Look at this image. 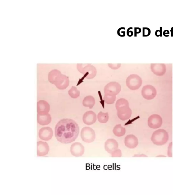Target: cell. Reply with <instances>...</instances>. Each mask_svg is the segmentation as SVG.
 I'll list each match as a JSON object with an SVG mask.
<instances>
[{
    "label": "cell",
    "mask_w": 173,
    "mask_h": 195,
    "mask_svg": "<svg viewBox=\"0 0 173 195\" xmlns=\"http://www.w3.org/2000/svg\"><path fill=\"white\" fill-rule=\"evenodd\" d=\"M79 128L77 123L72 119H63L56 126L55 135L57 139L61 143H71L77 138Z\"/></svg>",
    "instance_id": "1"
},
{
    "label": "cell",
    "mask_w": 173,
    "mask_h": 195,
    "mask_svg": "<svg viewBox=\"0 0 173 195\" xmlns=\"http://www.w3.org/2000/svg\"><path fill=\"white\" fill-rule=\"evenodd\" d=\"M121 90V86L120 84L115 82H111L107 84L105 87V95L116 96Z\"/></svg>",
    "instance_id": "2"
},
{
    "label": "cell",
    "mask_w": 173,
    "mask_h": 195,
    "mask_svg": "<svg viewBox=\"0 0 173 195\" xmlns=\"http://www.w3.org/2000/svg\"><path fill=\"white\" fill-rule=\"evenodd\" d=\"M95 133L94 130L90 127L83 128L81 132V137L84 142L87 143H92L95 140Z\"/></svg>",
    "instance_id": "3"
},
{
    "label": "cell",
    "mask_w": 173,
    "mask_h": 195,
    "mask_svg": "<svg viewBox=\"0 0 173 195\" xmlns=\"http://www.w3.org/2000/svg\"><path fill=\"white\" fill-rule=\"evenodd\" d=\"M116 109L117 111L118 116L121 120H127L131 117L132 110L129 108V105L121 106Z\"/></svg>",
    "instance_id": "4"
},
{
    "label": "cell",
    "mask_w": 173,
    "mask_h": 195,
    "mask_svg": "<svg viewBox=\"0 0 173 195\" xmlns=\"http://www.w3.org/2000/svg\"><path fill=\"white\" fill-rule=\"evenodd\" d=\"M79 70L88 79L93 78L97 73V70L95 67L91 65H87L84 67H80Z\"/></svg>",
    "instance_id": "5"
},
{
    "label": "cell",
    "mask_w": 173,
    "mask_h": 195,
    "mask_svg": "<svg viewBox=\"0 0 173 195\" xmlns=\"http://www.w3.org/2000/svg\"><path fill=\"white\" fill-rule=\"evenodd\" d=\"M140 80L136 75H132L129 76L126 80V84L129 88L131 90H136L140 85Z\"/></svg>",
    "instance_id": "6"
},
{
    "label": "cell",
    "mask_w": 173,
    "mask_h": 195,
    "mask_svg": "<svg viewBox=\"0 0 173 195\" xmlns=\"http://www.w3.org/2000/svg\"><path fill=\"white\" fill-rule=\"evenodd\" d=\"M84 148L83 145L80 143L76 142L71 145L70 151L71 154L76 157L82 156L84 153Z\"/></svg>",
    "instance_id": "7"
},
{
    "label": "cell",
    "mask_w": 173,
    "mask_h": 195,
    "mask_svg": "<svg viewBox=\"0 0 173 195\" xmlns=\"http://www.w3.org/2000/svg\"><path fill=\"white\" fill-rule=\"evenodd\" d=\"M84 123L88 125L94 124L97 121V115L92 111H89L84 113L83 117Z\"/></svg>",
    "instance_id": "8"
},
{
    "label": "cell",
    "mask_w": 173,
    "mask_h": 195,
    "mask_svg": "<svg viewBox=\"0 0 173 195\" xmlns=\"http://www.w3.org/2000/svg\"><path fill=\"white\" fill-rule=\"evenodd\" d=\"M38 135L40 138L42 140L48 141L52 138L53 132L50 128L44 127L40 129Z\"/></svg>",
    "instance_id": "9"
},
{
    "label": "cell",
    "mask_w": 173,
    "mask_h": 195,
    "mask_svg": "<svg viewBox=\"0 0 173 195\" xmlns=\"http://www.w3.org/2000/svg\"><path fill=\"white\" fill-rule=\"evenodd\" d=\"M49 151L48 144L41 141L37 143V155L39 156H43L47 155Z\"/></svg>",
    "instance_id": "10"
},
{
    "label": "cell",
    "mask_w": 173,
    "mask_h": 195,
    "mask_svg": "<svg viewBox=\"0 0 173 195\" xmlns=\"http://www.w3.org/2000/svg\"><path fill=\"white\" fill-rule=\"evenodd\" d=\"M105 148L106 151L111 154L118 150V143L115 139H109L106 141L105 143Z\"/></svg>",
    "instance_id": "11"
},
{
    "label": "cell",
    "mask_w": 173,
    "mask_h": 195,
    "mask_svg": "<svg viewBox=\"0 0 173 195\" xmlns=\"http://www.w3.org/2000/svg\"><path fill=\"white\" fill-rule=\"evenodd\" d=\"M49 111V105L44 101H40L37 103V113L39 115H45L48 114Z\"/></svg>",
    "instance_id": "12"
},
{
    "label": "cell",
    "mask_w": 173,
    "mask_h": 195,
    "mask_svg": "<svg viewBox=\"0 0 173 195\" xmlns=\"http://www.w3.org/2000/svg\"><path fill=\"white\" fill-rule=\"evenodd\" d=\"M125 144L126 147L129 148H135L137 145V139L136 137L133 135H128L125 137Z\"/></svg>",
    "instance_id": "13"
},
{
    "label": "cell",
    "mask_w": 173,
    "mask_h": 195,
    "mask_svg": "<svg viewBox=\"0 0 173 195\" xmlns=\"http://www.w3.org/2000/svg\"><path fill=\"white\" fill-rule=\"evenodd\" d=\"M51 117L48 114L42 115L37 114L38 123L41 125H47L51 123Z\"/></svg>",
    "instance_id": "14"
},
{
    "label": "cell",
    "mask_w": 173,
    "mask_h": 195,
    "mask_svg": "<svg viewBox=\"0 0 173 195\" xmlns=\"http://www.w3.org/2000/svg\"><path fill=\"white\" fill-rule=\"evenodd\" d=\"M95 103L94 98L91 95H89L84 98L83 101V105L84 107H88L91 109L93 108Z\"/></svg>",
    "instance_id": "15"
},
{
    "label": "cell",
    "mask_w": 173,
    "mask_h": 195,
    "mask_svg": "<svg viewBox=\"0 0 173 195\" xmlns=\"http://www.w3.org/2000/svg\"><path fill=\"white\" fill-rule=\"evenodd\" d=\"M126 129L122 127L121 124L115 126L113 129V132L115 136L120 137L124 136L126 133Z\"/></svg>",
    "instance_id": "16"
},
{
    "label": "cell",
    "mask_w": 173,
    "mask_h": 195,
    "mask_svg": "<svg viewBox=\"0 0 173 195\" xmlns=\"http://www.w3.org/2000/svg\"><path fill=\"white\" fill-rule=\"evenodd\" d=\"M98 119L101 123H105L108 121L109 116L108 113L99 112L98 115Z\"/></svg>",
    "instance_id": "17"
},
{
    "label": "cell",
    "mask_w": 173,
    "mask_h": 195,
    "mask_svg": "<svg viewBox=\"0 0 173 195\" xmlns=\"http://www.w3.org/2000/svg\"><path fill=\"white\" fill-rule=\"evenodd\" d=\"M68 93L70 96L73 98H78L80 95V91L75 86H72L71 88L69 91Z\"/></svg>",
    "instance_id": "18"
},
{
    "label": "cell",
    "mask_w": 173,
    "mask_h": 195,
    "mask_svg": "<svg viewBox=\"0 0 173 195\" xmlns=\"http://www.w3.org/2000/svg\"><path fill=\"white\" fill-rule=\"evenodd\" d=\"M116 96H111L105 95L104 100L106 104H113L116 100Z\"/></svg>",
    "instance_id": "19"
},
{
    "label": "cell",
    "mask_w": 173,
    "mask_h": 195,
    "mask_svg": "<svg viewBox=\"0 0 173 195\" xmlns=\"http://www.w3.org/2000/svg\"><path fill=\"white\" fill-rule=\"evenodd\" d=\"M112 157H121L122 156V152L121 150H118L115 151L111 154Z\"/></svg>",
    "instance_id": "20"
},
{
    "label": "cell",
    "mask_w": 173,
    "mask_h": 195,
    "mask_svg": "<svg viewBox=\"0 0 173 195\" xmlns=\"http://www.w3.org/2000/svg\"><path fill=\"white\" fill-rule=\"evenodd\" d=\"M151 33L150 29L147 28H143V36L147 37L149 36Z\"/></svg>",
    "instance_id": "21"
},
{
    "label": "cell",
    "mask_w": 173,
    "mask_h": 195,
    "mask_svg": "<svg viewBox=\"0 0 173 195\" xmlns=\"http://www.w3.org/2000/svg\"><path fill=\"white\" fill-rule=\"evenodd\" d=\"M155 35L157 37L162 36V30H157L155 32Z\"/></svg>",
    "instance_id": "22"
},
{
    "label": "cell",
    "mask_w": 173,
    "mask_h": 195,
    "mask_svg": "<svg viewBox=\"0 0 173 195\" xmlns=\"http://www.w3.org/2000/svg\"><path fill=\"white\" fill-rule=\"evenodd\" d=\"M130 28H129L128 29L127 32V34L128 36L131 37L133 35V32L131 30H130Z\"/></svg>",
    "instance_id": "23"
},
{
    "label": "cell",
    "mask_w": 173,
    "mask_h": 195,
    "mask_svg": "<svg viewBox=\"0 0 173 195\" xmlns=\"http://www.w3.org/2000/svg\"><path fill=\"white\" fill-rule=\"evenodd\" d=\"M141 32V29L140 28H135V36H136L137 34L140 33Z\"/></svg>",
    "instance_id": "24"
},
{
    "label": "cell",
    "mask_w": 173,
    "mask_h": 195,
    "mask_svg": "<svg viewBox=\"0 0 173 195\" xmlns=\"http://www.w3.org/2000/svg\"><path fill=\"white\" fill-rule=\"evenodd\" d=\"M170 34V32H169V31L167 30H164L163 32V35L165 37L169 36L168 34Z\"/></svg>",
    "instance_id": "25"
},
{
    "label": "cell",
    "mask_w": 173,
    "mask_h": 195,
    "mask_svg": "<svg viewBox=\"0 0 173 195\" xmlns=\"http://www.w3.org/2000/svg\"><path fill=\"white\" fill-rule=\"evenodd\" d=\"M173 27H172L171 29V36H173Z\"/></svg>",
    "instance_id": "26"
}]
</instances>
